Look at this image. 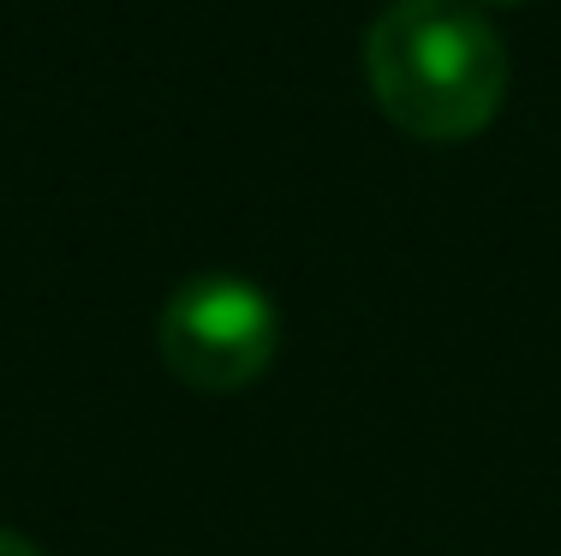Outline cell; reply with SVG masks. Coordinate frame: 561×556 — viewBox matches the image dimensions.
Segmentation results:
<instances>
[{
    "label": "cell",
    "instance_id": "1",
    "mask_svg": "<svg viewBox=\"0 0 561 556\" xmlns=\"http://www.w3.org/2000/svg\"><path fill=\"white\" fill-rule=\"evenodd\" d=\"M370 97L407 138H478L507 102V48L472 0H394L365 36Z\"/></svg>",
    "mask_w": 561,
    "mask_h": 556
},
{
    "label": "cell",
    "instance_id": "3",
    "mask_svg": "<svg viewBox=\"0 0 561 556\" xmlns=\"http://www.w3.org/2000/svg\"><path fill=\"white\" fill-rule=\"evenodd\" d=\"M0 556H43L31 545V538H19V533H0Z\"/></svg>",
    "mask_w": 561,
    "mask_h": 556
},
{
    "label": "cell",
    "instance_id": "4",
    "mask_svg": "<svg viewBox=\"0 0 561 556\" xmlns=\"http://www.w3.org/2000/svg\"><path fill=\"white\" fill-rule=\"evenodd\" d=\"M490 7H519V0H490Z\"/></svg>",
    "mask_w": 561,
    "mask_h": 556
},
{
    "label": "cell",
    "instance_id": "2",
    "mask_svg": "<svg viewBox=\"0 0 561 556\" xmlns=\"http://www.w3.org/2000/svg\"><path fill=\"white\" fill-rule=\"evenodd\" d=\"M156 341H162V360L180 383L204 395H233L275 365L280 311L257 282L209 270L168 294Z\"/></svg>",
    "mask_w": 561,
    "mask_h": 556
}]
</instances>
